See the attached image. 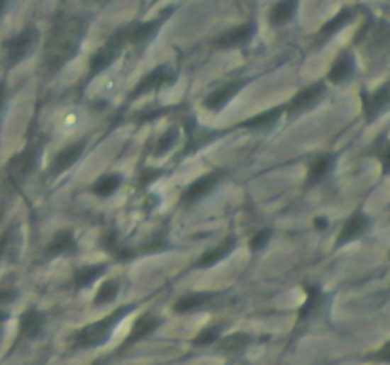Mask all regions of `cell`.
Returning <instances> with one entry per match:
<instances>
[{
    "label": "cell",
    "instance_id": "obj_38",
    "mask_svg": "<svg viewBox=\"0 0 390 365\" xmlns=\"http://www.w3.org/2000/svg\"><path fill=\"white\" fill-rule=\"evenodd\" d=\"M314 227L318 228V230H325V228H328V219H324V217H316V219H314Z\"/></svg>",
    "mask_w": 390,
    "mask_h": 365
},
{
    "label": "cell",
    "instance_id": "obj_18",
    "mask_svg": "<svg viewBox=\"0 0 390 365\" xmlns=\"http://www.w3.org/2000/svg\"><path fill=\"white\" fill-rule=\"evenodd\" d=\"M333 164H335V156L333 155H322L316 160H312L311 166H308V174H306V185H318L320 181L330 175Z\"/></svg>",
    "mask_w": 390,
    "mask_h": 365
},
{
    "label": "cell",
    "instance_id": "obj_16",
    "mask_svg": "<svg viewBox=\"0 0 390 365\" xmlns=\"http://www.w3.org/2000/svg\"><path fill=\"white\" fill-rule=\"evenodd\" d=\"M158 325H160V318L155 316V314H145V316H141L138 322L133 323L132 331H130V335H128L126 342H124L122 348H128L133 342L143 341L149 335H152L158 330Z\"/></svg>",
    "mask_w": 390,
    "mask_h": 365
},
{
    "label": "cell",
    "instance_id": "obj_28",
    "mask_svg": "<svg viewBox=\"0 0 390 365\" xmlns=\"http://www.w3.org/2000/svg\"><path fill=\"white\" fill-rule=\"evenodd\" d=\"M305 291H306V301H305V305L299 308V322L301 320H306V318L311 316L312 312L322 305V289L316 288V286H305Z\"/></svg>",
    "mask_w": 390,
    "mask_h": 365
},
{
    "label": "cell",
    "instance_id": "obj_4",
    "mask_svg": "<svg viewBox=\"0 0 390 365\" xmlns=\"http://www.w3.org/2000/svg\"><path fill=\"white\" fill-rule=\"evenodd\" d=\"M175 82V72L169 69L168 65H160L152 69L150 72H147L141 80H139L135 88L132 90V94L128 96L130 101H135L139 97L147 96V94H152V91L162 90V88H168Z\"/></svg>",
    "mask_w": 390,
    "mask_h": 365
},
{
    "label": "cell",
    "instance_id": "obj_36",
    "mask_svg": "<svg viewBox=\"0 0 390 365\" xmlns=\"http://www.w3.org/2000/svg\"><path fill=\"white\" fill-rule=\"evenodd\" d=\"M162 175V172H152V169H147L143 175H141V185H147V183H152V181L156 179V177H160Z\"/></svg>",
    "mask_w": 390,
    "mask_h": 365
},
{
    "label": "cell",
    "instance_id": "obj_3",
    "mask_svg": "<svg viewBox=\"0 0 390 365\" xmlns=\"http://www.w3.org/2000/svg\"><path fill=\"white\" fill-rule=\"evenodd\" d=\"M128 38H130V27H122V29L114 30L113 35L108 36L107 43L91 55L90 69H88V74H86L88 82H90L91 78H96L97 74H101L105 69H108L114 61L118 60V55L126 48Z\"/></svg>",
    "mask_w": 390,
    "mask_h": 365
},
{
    "label": "cell",
    "instance_id": "obj_34",
    "mask_svg": "<svg viewBox=\"0 0 390 365\" xmlns=\"http://www.w3.org/2000/svg\"><path fill=\"white\" fill-rule=\"evenodd\" d=\"M367 359H372V361H379V364H390V341L379 348L377 352L369 354V356H367Z\"/></svg>",
    "mask_w": 390,
    "mask_h": 365
},
{
    "label": "cell",
    "instance_id": "obj_22",
    "mask_svg": "<svg viewBox=\"0 0 390 365\" xmlns=\"http://www.w3.org/2000/svg\"><path fill=\"white\" fill-rule=\"evenodd\" d=\"M77 249V240L72 236V232L69 230H61L52 238V242L48 244V249H46V255L48 257H57V255H67V253H72Z\"/></svg>",
    "mask_w": 390,
    "mask_h": 365
},
{
    "label": "cell",
    "instance_id": "obj_26",
    "mask_svg": "<svg viewBox=\"0 0 390 365\" xmlns=\"http://www.w3.org/2000/svg\"><path fill=\"white\" fill-rule=\"evenodd\" d=\"M121 185H122L121 175L108 174V175H103V177H99V179L94 183V186H91V192H94V194L99 198H108V196H113L114 192L121 189Z\"/></svg>",
    "mask_w": 390,
    "mask_h": 365
},
{
    "label": "cell",
    "instance_id": "obj_24",
    "mask_svg": "<svg viewBox=\"0 0 390 365\" xmlns=\"http://www.w3.org/2000/svg\"><path fill=\"white\" fill-rule=\"evenodd\" d=\"M211 299H213V295L211 293H189L185 295V297H181V299L175 303L174 310L177 312V314H186V312L199 310V308L208 305Z\"/></svg>",
    "mask_w": 390,
    "mask_h": 365
},
{
    "label": "cell",
    "instance_id": "obj_7",
    "mask_svg": "<svg viewBox=\"0 0 390 365\" xmlns=\"http://www.w3.org/2000/svg\"><path fill=\"white\" fill-rule=\"evenodd\" d=\"M172 12H174V8H166L158 18L149 19V21H143V23L130 27V38H128V44H132V46H135V48H145V46H147V44H149L150 40L158 35V30H160V27L168 21Z\"/></svg>",
    "mask_w": 390,
    "mask_h": 365
},
{
    "label": "cell",
    "instance_id": "obj_27",
    "mask_svg": "<svg viewBox=\"0 0 390 365\" xmlns=\"http://www.w3.org/2000/svg\"><path fill=\"white\" fill-rule=\"evenodd\" d=\"M253 339L246 333H234V335L225 337L219 344V350L223 354H240L246 350V347L252 342Z\"/></svg>",
    "mask_w": 390,
    "mask_h": 365
},
{
    "label": "cell",
    "instance_id": "obj_30",
    "mask_svg": "<svg viewBox=\"0 0 390 365\" xmlns=\"http://www.w3.org/2000/svg\"><path fill=\"white\" fill-rule=\"evenodd\" d=\"M177 137H179V132H177V128H169L168 132L162 133V137L156 141L155 147V155L160 156L164 152H168L175 143H177Z\"/></svg>",
    "mask_w": 390,
    "mask_h": 365
},
{
    "label": "cell",
    "instance_id": "obj_15",
    "mask_svg": "<svg viewBox=\"0 0 390 365\" xmlns=\"http://www.w3.org/2000/svg\"><path fill=\"white\" fill-rule=\"evenodd\" d=\"M352 19H355V10H350V8L335 13L330 21H325V23L322 25V29H320L318 35H316V44H324L325 40H330L331 36L337 35L341 29H345Z\"/></svg>",
    "mask_w": 390,
    "mask_h": 365
},
{
    "label": "cell",
    "instance_id": "obj_6",
    "mask_svg": "<svg viewBox=\"0 0 390 365\" xmlns=\"http://www.w3.org/2000/svg\"><path fill=\"white\" fill-rule=\"evenodd\" d=\"M36 158H38V152H36V147H33V145H29L27 149L21 150L13 158H10V162L6 164V175L10 183L21 185L29 177L30 172L35 169Z\"/></svg>",
    "mask_w": 390,
    "mask_h": 365
},
{
    "label": "cell",
    "instance_id": "obj_40",
    "mask_svg": "<svg viewBox=\"0 0 390 365\" xmlns=\"http://www.w3.org/2000/svg\"><path fill=\"white\" fill-rule=\"evenodd\" d=\"M8 2H10V0H0V18H2V13H4V10H6Z\"/></svg>",
    "mask_w": 390,
    "mask_h": 365
},
{
    "label": "cell",
    "instance_id": "obj_29",
    "mask_svg": "<svg viewBox=\"0 0 390 365\" xmlns=\"http://www.w3.org/2000/svg\"><path fill=\"white\" fill-rule=\"evenodd\" d=\"M118 291H121V281L118 280H114L113 278V280L103 281L101 288L97 289L94 303H96V305H107V303H111V301L116 299Z\"/></svg>",
    "mask_w": 390,
    "mask_h": 365
},
{
    "label": "cell",
    "instance_id": "obj_9",
    "mask_svg": "<svg viewBox=\"0 0 390 365\" xmlns=\"http://www.w3.org/2000/svg\"><path fill=\"white\" fill-rule=\"evenodd\" d=\"M223 174L221 172H211V174H206L199 179H194L191 185L186 186L185 192H183V196H181V202L183 204H196L200 202L202 198L208 196L217 185H219V181H221Z\"/></svg>",
    "mask_w": 390,
    "mask_h": 365
},
{
    "label": "cell",
    "instance_id": "obj_41",
    "mask_svg": "<svg viewBox=\"0 0 390 365\" xmlns=\"http://www.w3.org/2000/svg\"><path fill=\"white\" fill-rule=\"evenodd\" d=\"M6 316H8L6 312H0V322H2V320H4V318H6Z\"/></svg>",
    "mask_w": 390,
    "mask_h": 365
},
{
    "label": "cell",
    "instance_id": "obj_12",
    "mask_svg": "<svg viewBox=\"0 0 390 365\" xmlns=\"http://www.w3.org/2000/svg\"><path fill=\"white\" fill-rule=\"evenodd\" d=\"M84 149H86L84 141H74V143L63 147V149L55 155L52 164H50V174L52 175L65 174L67 169L72 168V166L80 160V156H82Z\"/></svg>",
    "mask_w": 390,
    "mask_h": 365
},
{
    "label": "cell",
    "instance_id": "obj_32",
    "mask_svg": "<svg viewBox=\"0 0 390 365\" xmlns=\"http://www.w3.org/2000/svg\"><path fill=\"white\" fill-rule=\"evenodd\" d=\"M219 337H221V325H216V327H210V330L202 331V333L192 341V344H194V347H210V344L219 341Z\"/></svg>",
    "mask_w": 390,
    "mask_h": 365
},
{
    "label": "cell",
    "instance_id": "obj_1",
    "mask_svg": "<svg viewBox=\"0 0 390 365\" xmlns=\"http://www.w3.org/2000/svg\"><path fill=\"white\" fill-rule=\"evenodd\" d=\"M88 21L82 16L74 13H60L44 43L43 65L48 74L60 72L69 61L78 54L80 44L84 40Z\"/></svg>",
    "mask_w": 390,
    "mask_h": 365
},
{
    "label": "cell",
    "instance_id": "obj_39",
    "mask_svg": "<svg viewBox=\"0 0 390 365\" xmlns=\"http://www.w3.org/2000/svg\"><path fill=\"white\" fill-rule=\"evenodd\" d=\"M4 99H6V86L0 82V113H2V107H4Z\"/></svg>",
    "mask_w": 390,
    "mask_h": 365
},
{
    "label": "cell",
    "instance_id": "obj_21",
    "mask_svg": "<svg viewBox=\"0 0 390 365\" xmlns=\"http://www.w3.org/2000/svg\"><path fill=\"white\" fill-rule=\"evenodd\" d=\"M44 327V316L36 308H29L25 310L19 318V333L27 339H35L40 335V331Z\"/></svg>",
    "mask_w": 390,
    "mask_h": 365
},
{
    "label": "cell",
    "instance_id": "obj_14",
    "mask_svg": "<svg viewBox=\"0 0 390 365\" xmlns=\"http://www.w3.org/2000/svg\"><path fill=\"white\" fill-rule=\"evenodd\" d=\"M369 225H372V221H369V217H367L366 213H362V211L352 213V215L347 219V223L342 225L341 232L337 236V247L347 246L348 242L360 238L362 234L369 228Z\"/></svg>",
    "mask_w": 390,
    "mask_h": 365
},
{
    "label": "cell",
    "instance_id": "obj_5",
    "mask_svg": "<svg viewBox=\"0 0 390 365\" xmlns=\"http://www.w3.org/2000/svg\"><path fill=\"white\" fill-rule=\"evenodd\" d=\"M36 40H38V30H36V27H27V29H23L21 33L12 36V38H8L6 43H4V46H6L8 65H19L33 52Z\"/></svg>",
    "mask_w": 390,
    "mask_h": 365
},
{
    "label": "cell",
    "instance_id": "obj_25",
    "mask_svg": "<svg viewBox=\"0 0 390 365\" xmlns=\"http://www.w3.org/2000/svg\"><path fill=\"white\" fill-rule=\"evenodd\" d=\"M107 270L105 264H90V266H82V269H78L74 274H72V281H74V288L82 289L88 288L90 283L99 278Z\"/></svg>",
    "mask_w": 390,
    "mask_h": 365
},
{
    "label": "cell",
    "instance_id": "obj_20",
    "mask_svg": "<svg viewBox=\"0 0 390 365\" xmlns=\"http://www.w3.org/2000/svg\"><path fill=\"white\" fill-rule=\"evenodd\" d=\"M233 249H234V238L223 240L219 246L210 249V252H206L204 255H200V259L196 261L194 266H196V269H210V266H216L217 263H221L223 259L228 257Z\"/></svg>",
    "mask_w": 390,
    "mask_h": 365
},
{
    "label": "cell",
    "instance_id": "obj_8",
    "mask_svg": "<svg viewBox=\"0 0 390 365\" xmlns=\"http://www.w3.org/2000/svg\"><path fill=\"white\" fill-rule=\"evenodd\" d=\"M325 86L322 82H316V84H311L303 88L301 91H297L289 103L284 107V111L289 114H303L306 111H311L320 103V99L324 97Z\"/></svg>",
    "mask_w": 390,
    "mask_h": 365
},
{
    "label": "cell",
    "instance_id": "obj_35",
    "mask_svg": "<svg viewBox=\"0 0 390 365\" xmlns=\"http://www.w3.org/2000/svg\"><path fill=\"white\" fill-rule=\"evenodd\" d=\"M12 234H13V228H6L4 232L0 234V261L4 259V255H6L8 247H10V244H12Z\"/></svg>",
    "mask_w": 390,
    "mask_h": 365
},
{
    "label": "cell",
    "instance_id": "obj_23",
    "mask_svg": "<svg viewBox=\"0 0 390 365\" xmlns=\"http://www.w3.org/2000/svg\"><path fill=\"white\" fill-rule=\"evenodd\" d=\"M297 6H299V0H278L274 8L270 10V23L284 25L291 21L297 12Z\"/></svg>",
    "mask_w": 390,
    "mask_h": 365
},
{
    "label": "cell",
    "instance_id": "obj_37",
    "mask_svg": "<svg viewBox=\"0 0 390 365\" xmlns=\"http://www.w3.org/2000/svg\"><path fill=\"white\" fill-rule=\"evenodd\" d=\"M13 299H16V291H12V289H2L0 291V305H8Z\"/></svg>",
    "mask_w": 390,
    "mask_h": 365
},
{
    "label": "cell",
    "instance_id": "obj_10",
    "mask_svg": "<svg viewBox=\"0 0 390 365\" xmlns=\"http://www.w3.org/2000/svg\"><path fill=\"white\" fill-rule=\"evenodd\" d=\"M362 103H364V114L369 122L390 111V82H384L372 94H362Z\"/></svg>",
    "mask_w": 390,
    "mask_h": 365
},
{
    "label": "cell",
    "instance_id": "obj_19",
    "mask_svg": "<svg viewBox=\"0 0 390 365\" xmlns=\"http://www.w3.org/2000/svg\"><path fill=\"white\" fill-rule=\"evenodd\" d=\"M352 72H355V57L347 54V52H342L335 60V63L331 65L330 72H328V80L331 84H341V82L352 77Z\"/></svg>",
    "mask_w": 390,
    "mask_h": 365
},
{
    "label": "cell",
    "instance_id": "obj_33",
    "mask_svg": "<svg viewBox=\"0 0 390 365\" xmlns=\"http://www.w3.org/2000/svg\"><path fill=\"white\" fill-rule=\"evenodd\" d=\"M270 238H272V228H261V230L253 234L252 240H250V249H252V252H261V249L269 244Z\"/></svg>",
    "mask_w": 390,
    "mask_h": 365
},
{
    "label": "cell",
    "instance_id": "obj_11",
    "mask_svg": "<svg viewBox=\"0 0 390 365\" xmlns=\"http://www.w3.org/2000/svg\"><path fill=\"white\" fill-rule=\"evenodd\" d=\"M246 86V82H242V80H233V82H227L221 88H217L211 94H208L204 99V108L211 111V113H219L223 107H227L228 103L233 101L236 94L242 90Z\"/></svg>",
    "mask_w": 390,
    "mask_h": 365
},
{
    "label": "cell",
    "instance_id": "obj_2",
    "mask_svg": "<svg viewBox=\"0 0 390 365\" xmlns=\"http://www.w3.org/2000/svg\"><path fill=\"white\" fill-rule=\"evenodd\" d=\"M133 308H135V305L121 306V308L113 310L108 316L103 318V320H97V322L90 323V325H84V327L80 331H77V335H74V347L91 348L105 342L108 339V335H111V331L114 330V325L121 322L126 314H130Z\"/></svg>",
    "mask_w": 390,
    "mask_h": 365
},
{
    "label": "cell",
    "instance_id": "obj_31",
    "mask_svg": "<svg viewBox=\"0 0 390 365\" xmlns=\"http://www.w3.org/2000/svg\"><path fill=\"white\" fill-rule=\"evenodd\" d=\"M375 155L381 160V166H383V174H390V141L384 139V135H381L379 143L375 145Z\"/></svg>",
    "mask_w": 390,
    "mask_h": 365
},
{
    "label": "cell",
    "instance_id": "obj_17",
    "mask_svg": "<svg viewBox=\"0 0 390 365\" xmlns=\"http://www.w3.org/2000/svg\"><path fill=\"white\" fill-rule=\"evenodd\" d=\"M284 114V107H272L269 111H263L257 116H252V118L244 120L238 124V128L242 130H269L277 124L280 116Z\"/></svg>",
    "mask_w": 390,
    "mask_h": 365
},
{
    "label": "cell",
    "instance_id": "obj_13",
    "mask_svg": "<svg viewBox=\"0 0 390 365\" xmlns=\"http://www.w3.org/2000/svg\"><path fill=\"white\" fill-rule=\"evenodd\" d=\"M253 33H255V25L253 23L238 25V27H233V29L223 30L221 35L213 40V46H216L217 50L236 48V46H240V44H246L253 36Z\"/></svg>",
    "mask_w": 390,
    "mask_h": 365
}]
</instances>
